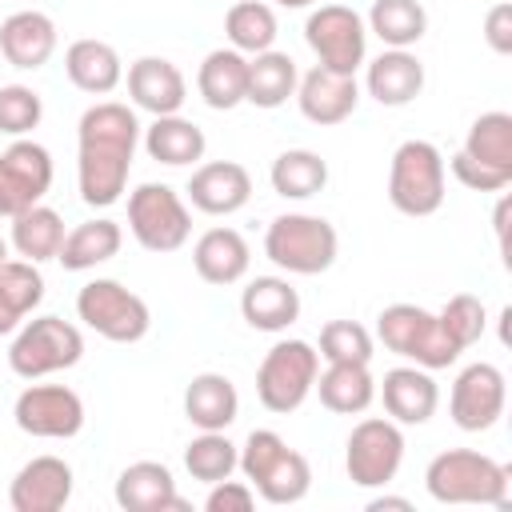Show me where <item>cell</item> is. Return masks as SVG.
Segmentation results:
<instances>
[{"mask_svg": "<svg viewBox=\"0 0 512 512\" xmlns=\"http://www.w3.org/2000/svg\"><path fill=\"white\" fill-rule=\"evenodd\" d=\"M376 340L396 352L408 364H420L428 372L452 368L460 360V348L452 344V336L444 332L440 316L420 308V304H388L376 316Z\"/></svg>", "mask_w": 512, "mask_h": 512, "instance_id": "cell-5", "label": "cell"}, {"mask_svg": "<svg viewBox=\"0 0 512 512\" xmlns=\"http://www.w3.org/2000/svg\"><path fill=\"white\" fill-rule=\"evenodd\" d=\"M112 496L124 512H188V500L176 492L172 468L160 460H136L120 468Z\"/></svg>", "mask_w": 512, "mask_h": 512, "instance_id": "cell-20", "label": "cell"}, {"mask_svg": "<svg viewBox=\"0 0 512 512\" xmlns=\"http://www.w3.org/2000/svg\"><path fill=\"white\" fill-rule=\"evenodd\" d=\"M248 88V56L236 48H212L196 68V92L212 112H232L244 104Z\"/></svg>", "mask_w": 512, "mask_h": 512, "instance_id": "cell-29", "label": "cell"}, {"mask_svg": "<svg viewBox=\"0 0 512 512\" xmlns=\"http://www.w3.org/2000/svg\"><path fill=\"white\" fill-rule=\"evenodd\" d=\"M312 392L320 396V404L336 416H360L368 412V404L376 400V380L368 364H328L324 372H316Z\"/></svg>", "mask_w": 512, "mask_h": 512, "instance_id": "cell-31", "label": "cell"}, {"mask_svg": "<svg viewBox=\"0 0 512 512\" xmlns=\"http://www.w3.org/2000/svg\"><path fill=\"white\" fill-rule=\"evenodd\" d=\"M264 256L284 276H320L340 256V236L332 220L312 212H284L264 232Z\"/></svg>", "mask_w": 512, "mask_h": 512, "instance_id": "cell-4", "label": "cell"}, {"mask_svg": "<svg viewBox=\"0 0 512 512\" xmlns=\"http://www.w3.org/2000/svg\"><path fill=\"white\" fill-rule=\"evenodd\" d=\"M316 372H320V352L316 344L308 340H276L260 368H256V400L276 412V416H288L296 412L308 396H312V384H316Z\"/></svg>", "mask_w": 512, "mask_h": 512, "instance_id": "cell-8", "label": "cell"}, {"mask_svg": "<svg viewBox=\"0 0 512 512\" xmlns=\"http://www.w3.org/2000/svg\"><path fill=\"white\" fill-rule=\"evenodd\" d=\"M296 80H300V68L288 52H256L248 56V88H244V104H256L264 112L288 104L296 96Z\"/></svg>", "mask_w": 512, "mask_h": 512, "instance_id": "cell-32", "label": "cell"}, {"mask_svg": "<svg viewBox=\"0 0 512 512\" xmlns=\"http://www.w3.org/2000/svg\"><path fill=\"white\" fill-rule=\"evenodd\" d=\"M404 428L388 416H368L348 432L344 472L356 488H388L404 464Z\"/></svg>", "mask_w": 512, "mask_h": 512, "instance_id": "cell-12", "label": "cell"}, {"mask_svg": "<svg viewBox=\"0 0 512 512\" xmlns=\"http://www.w3.org/2000/svg\"><path fill=\"white\" fill-rule=\"evenodd\" d=\"M324 364H372L376 356V336L356 324V320H328L320 328V344H316Z\"/></svg>", "mask_w": 512, "mask_h": 512, "instance_id": "cell-39", "label": "cell"}, {"mask_svg": "<svg viewBox=\"0 0 512 512\" xmlns=\"http://www.w3.org/2000/svg\"><path fill=\"white\" fill-rule=\"evenodd\" d=\"M240 316L256 332H288L300 320V292L288 276H252L240 292Z\"/></svg>", "mask_w": 512, "mask_h": 512, "instance_id": "cell-24", "label": "cell"}, {"mask_svg": "<svg viewBox=\"0 0 512 512\" xmlns=\"http://www.w3.org/2000/svg\"><path fill=\"white\" fill-rule=\"evenodd\" d=\"M484 40L496 56H512V4L508 0H496L484 12Z\"/></svg>", "mask_w": 512, "mask_h": 512, "instance_id": "cell-45", "label": "cell"}, {"mask_svg": "<svg viewBox=\"0 0 512 512\" xmlns=\"http://www.w3.org/2000/svg\"><path fill=\"white\" fill-rule=\"evenodd\" d=\"M268 180H272V192L284 200H312L328 184V160L312 148H288L272 160Z\"/></svg>", "mask_w": 512, "mask_h": 512, "instance_id": "cell-34", "label": "cell"}, {"mask_svg": "<svg viewBox=\"0 0 512 512\" xmlns=\"http://www.w3.org/2000/svg\"><path fill=\"white\" fill-rule=\"evenodd\" d=\"M84 356V332L60 316H32L12 332L8 368L20 380H44L52 372L76 368Z\"/></svg>", "mask_w": 512, "mask_h": 512, "instance_id": "cell-6", "label": "cell"}, {"mask_svg": "<svg viewBox=\"0 0 512 512\" xmlns=\"http://www.w3.org/2000/svg\"><path fill=\"white\" fill-rule=\"evenodd\" d=\"M120 244H124V228L108 216H92V220H80L76 228L64 232L56 260L64 272H88L96 264H108L120 252Z\"/></svg>", "mask_w": 512, "mask_h": 512, "instance_id": "cell-30", "label": "cell"}, {"mask_svg": "<svg viewBox=\"0 0 512 512\" xmlns=\"http://www.w3.org/2000/svg\"><path fill=\"white\" fill-rule=\"evenodd\" d=\"M304 40L320 68L356 76L368 60V24L348 4H320L304 20Z\"/></svg>", "mask_w": 512, "mask_h": 512, "instance_id": "cell-11", "label": "cell"}, {"mask_svg": "<svg viewBox=\"0 0 512 512\" xmlns=\"http://www.w3.org/2000/svg\"><path fill=\"white\" fill-rule=\"evenodd\" d=\"M464 156L476 164L512 176V116L508 112H480L464 136Z\"/></svg>", "mask_w": 512, "mask_h": 512, "instance_id": "cell-37", "label": "cell"}, {"mask_svg": "<svg viewBox=\"0 0 512 512\" xmlns=\"http://www.w3.org/2000/svg\"><path fill=\"white\" fill-rule=\"evenodd\" d=\"M436 316H440L444 332L452 336V344H456L460 352L472 348V344L484 336V328H488V308H484V300L472 296V292H456V296H448V304H444Z\"/></svg>", "mask_w": 512, "mask_h": 512, "instance_id": "cell-41", "label": "cell"}, {"mask_svg": "<svg viewBox=\"0 0 512 512\" xmlns=\"http://www.w3.org/2000/svg\"><path fill=\"white\" fill-rule=\"evenodd\" d=\"M236 468L244 472V480L252 484V492L264 504H300L312 488V464L304 452L288 448V440L272 428H252L248 440L240 444Z\"/></svg>", "mask_w": 512, "mask_h": 512, "instance_id": "cell-3", "label": "cell"}, {"mask_svg": "<svg viewBox=\"0 0 512 512\" xmlns=\"http://www.w3.org/2000/svg\"><path fill=\"white\" fill-rule=\"evenodd\" d=\"M12 420H16V428L24 436L72 440L84 428V400L68 384H36V380H28V388L12 404Z\"/></svg>", "mask_w": 512, "mask_h": 512, "instance_id": "cell-13", "label": "cell"}, {"mask_svg": "<svg viewBox=\"0 0 512 512\" xmlns=\"http://www.w3.org/2000/svg\"><path fill=\"white\" fill-rule=\"evenodd\" d=\"M4 260H8V244L0 240V264H4Z\"/></svg>", "mask_w": 512, "mask_h": 512, "instance_id": "cell-50", "label": "cell"}, {"mask_svg": "<svg viewBox=\"0 0 512 512\" xmlns=\"http://www.w3.org/2000/svg\"><path fill=\"white\" fill-rule=\"evenodd\" d=\"M296 104H300V116L320 124V128H332V124H344L356 104H360V84L356 76L348 72H332V68H308L300 80H296Z\"/></svg>", "mask_w": 512, "mask_h": 512, "instance_id": "cell-19", "label": "cell"}, {"mask_svg": "<svg viewBox=\"0 0 512 512\" xmlns=\"http://www.w3.org/2000/svg\"><path fill=\"white\" fill-rule=\"evenodd\" d=\"M72 464L64 456H32L8 484L12 512H60L72 500Z\"/></svg>", "mask_w": 512, "mask_h": 512, "instance_id": "cell-16", "label": "cell"}, {"mask_svg": "<svg viewBox=\"0 0 512 512\" xmlns=\"http://www.w3.org/2000/svg\"><path fill=\"white\" fill-rule=\"evenodd\" d=\"M492 224H496V240H500V248H504V240H508V196H500Z\"/></svg>", "mask_w": 512, "mask_h": 512, "instance_id": "cell-47", "label": "cell"}, {"mask_svg": "<svg viewBox=\"0 0 512 512\" xmlns=\"http://www.w3.org/2000/svg\"><path fill=\"white\" fill-rule=\"evenodd\" d=\"M52 188V152L36 140H12L0 152V216H16L40 204Z\"/></svg>", "mask_w": 512, "mask_h": 512, "instance_id": "cell-15", "label": "cell"}, {"mask_svg": "<svg viewBox=\"0 0 512 512\" xmlns=\"http://www.w3.org/2000/svg\"><path fill=\"white\" fill-rule=\"evenodd\" d=\"M184 196L204 216H232L252 200V176L236 160H208L192 168Z\"/></svg>", "mask_w": 512, "mask_h": 512, "instance_id": "cell-17", "label": "cell"}, {"mask_svg": "<svg viewBox=\"0 0 512 512\" xmlns=\"http://www.w3.org/2000/svg\"><path fill=\"white\" fill-rule=\"evenodd\" d=\"M76 316L108 344H136L152 328V312L144 296H136L112 276H96L76 292Z\"/></svg>", "mask_w": 512, "mask_h": 512, "instance_id": "cell-10", "label": "cell"}, {"mask_svg": "<svg viewBox=\"0 0 512 512\" xmlns=\"http://www.w3.org/2000/svg\"><path fill=\"white\" fill-rule=\"evenodd\" d=\"M124 80H128V100L140 112H152V116H172L188 100L184 72L172 60H164V56H140V60H132Z\"/></svg>", "mask_w": 512, "mask_h": 512, "instance_id": "cell-22", "label": "cell"}, {"mask_svg": "<svg viewBox=\"0 0 512 512\" xmlns=\"http://www.w3.org/2000/svg\"><path fill=\"white\" fill-rule=\"evenodd\" d=\"M376 396L384 400L388 420H396L400 428L428 424V420L436 416V408H440V384H436L432 372L420 368V364L388 368L384 380L376 384Z\"/></svg>", "mask_w": 512, "mask_h": 512, "instance_id": "cell-18", "label": "cell"}, {"mask_svg": "<svg viewBox=\"0 0 512 512\" xmlns=\"http://www.w3.org/2000/svg\"><path fill=\"white\" fill-rule=\"evenodd\" d=\"M444 156L432 140H404L388 164V200L400 216H432L444 204Z\"/></svg>", "mask_w": 512, "mask_h": 512, "instance_id": "cell-7", "label": "cell"}, {"mask_svg": "<svg viewBox=\"0 0 512 512\" xmlns=\"http://www.w3.org/2000/svg\"><path fill=\"white\" fill-rule=\"evenodd\" d=\"M504 404H508V380L488 360L460 368V376L452 380L448 416L460 432H488L504 416Z\"/></svg>", "mask_w": 512, "mask_h": 512, "instance_id": "cell-14", "label": "cell"}, {"mask_svg": "<svg viewBox=\"0 0 512 512\" xmlns=\"http://www.w3.org/2000/svg\"><path fill=\"white\" fill-rule=\"evenodd\" d=\"M424 488L436 504H480V508H508L512 472L476 452V448H448L436 452L424 468Z\"/></svg>", "mask_w": 512, "mask_h": 512, "instance_id": "cell-2", "label": "cell"}, {"mask_svg": "<svg viewBox=\"0 0 512 512\" xmlns=\"http://www.w3.org/2000/svg\"><path fill=\"white\" fill-rule=\"evenodd\" d=\"M364 92L384 108H404L424 92V64L412 48H384L364 60Z\"/></svg>", "mask_w": 512, "mask_h": 512, "instance_id": "cell-21", "label": "cell"}, {"mask_svg": "<svg viewBox=\"0 0 512 512\" xmlns=\"http://www.w3.org/2000/svg\"><path fill=\"white\" fill-rule=\"evenodd\" d=\"M64 76L88 96H108L124 84V60L108 40H72L64 48Z\"/></svg>", "mask_w": 512, "mask_h": 512, "instance_id": "cell-26", "label": "cell"}, {"mask_svg": "<svg viewBox=\"0 0 512 512\" xmlns=\"http://www.w3.org/2000/svg\"><path fill=\"white\" fill-rule=\"evenodd\" d=\"M444 168L456 176V184H464V188H472V192H504V188L512 184V176L492 172V168L476 164V160H472V156H464V152H456Z\"/></svg>", "mask_w": 512, "mask_h": 512, "instance_id": "cell-43", "label": "cell"}, {"mask_svg": "<svg viewBox=\"0 0 512 512\" xmlns=\"http://www.w3.org/2000/svg\"><path fill=\"white\" fill-rule=\"evenodd\" d=\"M256 504V492L248 480H216L208 484V496H204V512H252Z\"/></svg>", "mask_w": 512, "mask_h": 512, "instance_id": "cell-44", "label": "cell"}, {"mask_svg": "<svg viewBox=\"0 0 512 512\" xmlns=\"http://www.w3.org/2000/svg\"><path fill=\"white\" fill-rule=\"evenodd\" d=\"M144 152L156 160V164H168V168H196L208 152V136L200 124H192L188 116L172 112V116H152V124L144 128Z\"/></svg>", "mask_w": 512, "mask_h": 512, "instance_id": "cell-28", "label": "cell"}, {"mask_svg": "<svg viewBox=\"0 0 512 512\" xmlns=\"http://www.w3.org/2000/svg\"><path fill=\"white\" fill-rule=\"evenodd\" d=\"M364 24L384 48H412L428 32V12L420 0H372Z\"/></svg>", "mask_w": 512, "mask_h": 512, "instance_id": "cell-35", "label": "cell"}, {"mask_svg": "<svg viewBox=\"0 0 512 512\" xmlns=\"http://www.w3.org/2000/svg\"><path fill=\"white\" fill-rule=\"evenodd\" d=\"M20 324H24V316H16V312H12V308L0 300V336H12Z\"/></svg>", "mask_w": 512, "mask_h": 512, "instance_id": "cell-48", "label": "cell"}, {"mask_svg": "<svg viewBox=\"0 0 512 512\" xmlns=\"http://www.w3.org/2000/svg\"><path fill=\"white\" fill-rule=\"evenodd\" d=\"M56 40V20L36 8H20L0 24V56L20 72L44 68L56 52Z\"/></svg>", "mask_w": 512, "mask_h": 512, "instance_id": "cell-23", "label": "cell"}, {"mask_svg": "<svg viewBox=\"0 0 512 512\" xmlns=\"http://www.w3.org/2000/svg\"><path fill=\"white\" fill-rule=\"evenodd\" d=\"M0 300L16 312V316H32L44 300V276L40 264L32 260H4L0 264Z\"/></svg>", "mask_w": 512, "mask_h": 512, "instance_id": "cell-40", "label": "cell"}, {"mask_svg": "<svg viewBox=\"0 0 512 512\" xmlns=\"http://www.w3.org/2000/svg\"><path fill=\"white\" fill-rule=\"evenodd\" d=\"M248 264H252V248L236 228H208L192 244V268L212 288L240 284L248 276Z\"/></svg>", "mask_w": 512, "mask_h": 512, "instance_id": "cell-25", "label": "cell"}, {"mask_svg": "<svg viewBox=\"0 0 512 512\" xmlns=\"http://www.w3.org/2000/svg\"><path fill=\"white\" fill-rule=\"evenodd\" d=\"M64 216L56 208H48L44 200L16 212L12 216V248L20 260H32V264H44V260H56L60 244H64Z\"/></svg>", "mask_w": 512, "mask_h": 512, "instance_id": "cell-33", "label": "cell"}, {"mask_svg": "<svg viewBox=\"0 0 512 512\" xmlns=\"http://www.w3.org/2000/svg\"><path fill=\"white\" fill-rule=\"evenodd\" d=\"M236 456H240V448L224 432H200L184 448V468L192 480L216 484V480H228L236 472Z\"/></svg>", "mask_w": 512, "mask_h": 512, "instance_id": "cell-38", "label": "cell"}, {"mask_svg": "<svg viewBox=\"0 0 512 512\" xmlns=\"http://www.w3.org/2000/svg\"><path fill=\"white\" fill-rule=\"evenodd\" d=\"M184 416L196 432H228L240 416V392L224 372H200L184 388Z\"/></svg>", "mask_w": 512, "mask_h": 512, "instance_id": "cell-27", "label": "cell"}, {"mask_svg": "<svg viewBox=\"0 0 512 512\" xmlns=\"http://www.w3.org/2000/svg\"><path fill=\"white\" fill-rule=\"evenodd\" d=\"M44 120V100L28 84H0V132L20 140Z\"/></svg>", "mask_w": 512, "mask_h": 512, "instance_id": "cell-42", "label": "cell"}, {"mask_svg": "<svg viewBox=\"0 0 512 512\" xmlns=\"http://www.w3.org/2000/svg\"><path fill=\"white\" fill-rule=\"evenodd\" d=\"M388 508H396V512H412V500L408 496H372L368 500V512H388Z\"/></svg>", "mask_w": 512, "mask_h": 512, "instance_id": "cell-46", "label": "cell"}, {"mask_svg": "<svg viewBox=\"0 0 512 512\" xmlns=\"http://www.w3.org/2000/svg\"><path fill=\"white\" fill-rule=\"evenodd\" d=\"M128 232L144 252H176L192 236V208L172 184H136L128 192Z\"/></svg>", "mask_w": 512, "mask_h": 512, "instance_id": "cell-9", "label": "cell"}, {"mask_svg": "<svg viewBox=\"0 0 512 512\" xmlns=\"http://www.w3.org/2000/svg\"><path fill=\"white\" fill-rule=\"evenodd\" d=\"M272 4H276V8H292V12H296V8H312L316 0H272Z\"/></svg>", "mask_w": 512, "mask_h": 512, "instance_id": "cell-49", "label": "cell"}, {"mask_svg": "<svg viewBox=\"0 0 512 512\" xmlns=\"http://www.w3.org/2000/svg\"><path fill=\"white\" fill-rule=\"evenodd\" d=\"M224 36H228V48L244 56L276 48V36H280L276 8L264 0H232V8L224 12Z\"/></svg>", "mask_w": 512, "mask_h": 512, "instance_id": "cell-36", "label": "cell"}, {"mask_svg": "<svg viewBox=\"0 0 512 512\" xmlns=\"http://www.w3.org/2000/svg\"><path fill=\"white\" fill-rule=\"evenodd\" d=\"M140 120L120 100H96L76 124V188L88 208H112L128 192Z\"/></svg>", "mask_w": 512, "mask_h": 512, "instance_id": "cell-1", "label": "cell"}]
</instances>
